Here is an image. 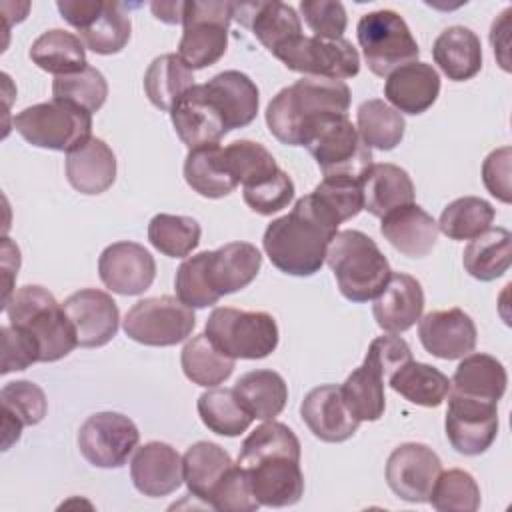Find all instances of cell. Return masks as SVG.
<instances>
[{
    "label": "cell",
    "instance_id": "cell-48",
    "mask_svg": "<svg viewBox=\"0 0 512 512\" xmlns=\"http://www.w3.org/2000/svg\"><path fill=\"white\" fill-rule=\"evenodd\" d=\"M222 162L236 184L250 186L280 170L274 156L258 142L234 140L222 148Z\"/></svg>",
    "mask_w": 512,
    "mask_h": 512
},
{
    "label": "cell",
    "instance_id": "cell-24",
    "mask_svg": "<svg viewBox=\"0 0 512 512\" xmlns=\"http://www.w3.org/2000/svg\"><path fill=\"white\" fill-rule=\"evenodd\" d=\"M422 310V284L406 272H392L372 304L376 324L388 334H400L412 328L422 318Z\"/></svg>",
    "mask_w": 512,
    "mask_h": 512
},
{
    "label": "cell",
    "instance_id": "cell-43",
    "mask_svg": "<svg viewBox=\"0 0 512 512\" xmlns=\"http://www.w3.org/2000/svg\"><path fill=\"white\" fill-rule=\"evenodd\" d=\"M202 424L220 436H240L252 424V416L238 402L234 388H210L198 396L196 402Z\"/></svg>",
    "mask_w": 512,
    "mask_h": 512
},
{
    "label": "cell",
    "instance_id": "cell-40",
    "mask_svg": "<svg viewBox=\"0 0 512 512\" xmlns=\"http://www.w3.org/2000/svg\"><path fill=\"white\" fill-rule=\"evenodd\" d=\"M194 86L192 70L182 62L178 54L156 56L144 74V92L148 100L160 108L168 110L174 102Z\"/></svg>",
    "mask_w": 512,
    "mask_h": 512
},
{
    "label": "cell",
    "instance_id": "cell-57",
    "mask_svg": "<svg viewBox=\"0 0 512 512\" xmlns=\"http://www.w3.org/2000/svg\"><path fill=\"white\" fill-rule=\"evenodd\" d=\"M102 6L104 2L100 0H58L56 2L60 16L78 32L84 30L100 14Z\"/></svg>",
    "mask_w": 512,
    "mask_h": 512
},
{
    "label": "cell",
    "instance_id": "cell-6",
    "mask_svg": "<svg viewBox=\"0 0 512 512\" xmlns=\"http://www.w3.org/2000/svg\"><path fill=\"white\" fill-rule=\"evenodd\" d=\"M408 360H412L410 346L396 334L378 336L370 342L362 364L340 386L346 406L360 422L382 418L386 408L384 380Z\"/></svg>",
    "mask_w": 512,
    "mask_h": 512
},
{
    "label": "cell",
    "instance_id": "cell-22",
    "mask_svg": "<svg viewBox=\"0 0 512 512\" xmlns=\"http://www.w3.org/2000/svg\"><path fill=\"white\" fill-rule=\"evenodd\" d=\"M250 488L260 506L284 508L296 504L304 494V474L300 460L288 456L262 458L244 468Z\"/></svg>",
    "mask_w": 512,
    "mask_h": 512
},
{
    "label": "cell",
    "instance_id": "cell-35",
    "mask_svg": "<svg viewBox=\"0 0 512 512\" xmlns=\"http://www.w3.org/2000/svg\"><path fill=\"white\" fill-rule=\"evenodd\" d=\"M234 394L254 420H274L286 406L288 386L274 370H250L236 380Z\"/></svg>",
    "mask_w": 512,
    "mask_h": 512
},
{
    "label": "cell",
    "instance_id": "cell-54",
    "mask_svg": "<svg viewBox=\"0 0 512 512\" xmlns=\"http://www.w3.org/2000/svg\"><path fill=\"white\" fill-rule=\"evenodd\" d=\"M300 12L316 38L338 40L342 38L348 18L342 2L334 0H302Z\"/></svg>",
    "mask_w": 512,
    "mask_h": 512
},
{
    "label": "cell",
    "instance_id": "cell-47",
    "mask_svg": "<svg viewBox=\"0 0 512 512\" xmlns=\"http://www.w3.org/2000/svg\"><path fill=\"white\" fill-rule=\"evenodd\" d=\"M272 456H288L300 460V440L286 424L264 420V424H260L244 438L238 454V466L246 468L262 458Z\"/></svg>",
    "mask_w": 512,
    "mask_h": 512
},
{
    "label": "cell",
    "instance_id": "cell-46",
    "mask_svg": "<svg viewBox=\"0 0 512 512\" xmlns=\"http://www.w3.org/2000/svg\"><path fill=\"white\" fill-rule=\"evenodd\" d=\"M132 32L130 16L124 12V6L118 2H104L100 14L78 32V38L84 46L96 54H116L120 52Z\"/></svg>",
    "mask_w": 512,
    "mask_h": 512
},
{
    "label": "cell",
    "instance_id": "cell-13",
    "mask_svg": "<svg viewBox=\"0 0 512 512\" xmlns=\"http://www.w3.org/2000/svg\"><path fill=\"white\" fill-rule=\"evenodd\" d=\"M272 56L288 70L314 78L346 80L360 72V54L346 38L322 40L300 34Z\"/></svg>",
    "mask_w": 512,
    "mask_h": 512
},
{
    "label": "cell",
    "instance_id": "cell-36",
    "mask_svg": "<svg viewBox=\"0 0 512 512\" xmlns=\"http://www.w3.org/2000/svg\"><path fill=\"white\" fill-rule=\"evenodd\" d=\"M30 60L56 78L76 74L88 66L84 42L76 34L60 28L48 30L32 42Z\"/></svg>",
    "mask_w": 512,
    "mask_h": 512
},
{
    "label": "cell",
    "instance_id": "cell-20",
    "mask_svg": "<svg viewBox=\"0 0 512 512\" xmlns=\"http://www.w3.org/2000/svg\"><path fill=\"white\" fill-rule=\"evenodd\" d=\"M476 324L462 308L434 310L420 318L418 338L424 350L442 360H456L476 346Z\"/></svg>",
    "mask_w": 512,
    "mask_h": 512
},
{
    "label": "cell",
    "instance_id": "cell-4",
    "mask_svg": "<svg viewBox=\"0 0 512 512\" xmlns=\"http://www.w3.org/2000/svg\"><path fill=\"white\" fill-rule=\"evenodd\" d=\"M326 264L334 272L342 296L350 302L374 300L392 270L378 244L360 230H340L326 250Z\"/></svg>",
    "mask_w": 512,
    "mask_h": 512
},
{
    "label": "cell",
    "instance_id": "cell-11",
    "mask_svg": "<svg viewBox=\"0 0 512 512\" xmlns=\"http://www.w3.org/2000/svg\"><path fill=\"white\" fill-rule=\"evenodd\" d=\"M324 178L362 180L374 164L372 150L360 138L348 116L324 122L304 144Z\"/></svg>",
    "mask_w": 512,
    "mask_h": 512
},
{
    "label": "cell",
    "instance_id": "cell-3",
    "mask_svg": "<svg viewBox=\"0 0 512 512\" xmlns=\"http://www.w3.org/2000/svg\"><path fill=\"white\" fill-rule=\"evenodd\" d=\"M262 254L250 242H228L184 258L176 270V296L190 308H206L246 288L260 272Z\"/></svg>",
    "mask_w": 512,
    "mask_h": 512
},
{
    "label": "cell",
    "instance_id": "cell-14",
    "mask_svg": "<svg viewBox=\"0 0 512 512\" xmlns=\"http://www.w3.org/2000/svg\"><path fill=\"white\" fill-rule=\"evenodd\" d=\"M80 454L96 468H120L138 446L136 424L120 412H96L78 430Z\"/></svg>",
    "mask_w": 512,
    "mask_h": 512
},
{
    "label": "cell",
    "instance_id": "cell-51",
    "mask_svg": "<svg viewBox=\"0 0 512 512\" xmlns=\"http://www.w3.org/2000/svg\"><path fill=\"white\" fill-rule=\"evenodd\" d=\"M312 196L342 224L364 210L362 180L352 178H324Z\"/></svg>",
    "mask_w": 512,
    "mask_h": 512
},
{
    "label": "cell",
    "instance_id": "cell-1",
    "mask_svg": "<svg viewBox=\"0 0 512 512\" xmlns=\"http://www.w3.org/2000/svg\"><path fill=\"white\" fill-rule=\"evenodd\" d=\"M340 222L310 194L296 200L294 208L272 220L262 236L270 262L290 276H312L326 262V250Z\"/></svg>",
    "mask_w": 512,
    "mask_h": 512
},
{
    "label": "cell",
    "instance_id": "cell-60",
    "mask_svg": "<svg viewBox=\"0 0 512 512\" xmlns=\"http://www.w3.org/2000/svg\"><path fill=\"white\" fill-rule=\"evenodd\" d=\"M184 6L186 2L176 0V2H152L150 10L152 14L166 24H182L184 20Z\"/></svg>",
    "mask_w": 512,
    "mask_h": 512
},
{
    "label": "cell",
    "instance_id": "cell-28",
    "mask_svg": "<svg viewBox=\"0 0 512 512\" xmlns=\"http://www.w3.org/2000/svg\"><path fill=\"white\" fill-rule=\"evenodd\" d=\"M438 222L418 204L394 208L382 216L380 234L394 250L408 258H424L438 240Z\"/></svg>",
    "mask_w": 512,
    "mask_h": 512
},
{
    "label": "cell",
    "instance_id": "cell-50",
    "mask_svg": "<svg viewBox=\"0 0 512 512\" xmlns=\"http://www.w3.org/2000/svg\"><path fill=\"white\" fill-rule=\"evenodd\" d=\"M108 96V82L104 74L94 68L86 66L84 70L68 76H58L52 82V98L72 102L84 110L98 112Z\"/></svg>",
    "mask_w": 512,
    "mask_h": 512
},
{
    "label": "cell",
    "instance_id": "cell-49",
    "mask_svg": "<svg viewBox=\"0 0 512 512\" xmlns=\"http://www.w3.org/2000/svg\"><path fill=\"white\" fill-rule=\"evenodd\" d=\"M428 502L438 512H476L480 508V488L470 472L444 470L438 474Z\"/></svg>",
    "mask_w": 512,
    "mask_h": 512
},
{
    "label": "cell",
    "instance_id": "cell-39",
    "mask_svg": "<svg viewBox=\"0 0 512 512\" xmlns=\"http://www.w3.org/2000/svg\"><path fill=\"white\" fill-rule=\"evenodd\" d=\"M184 180L204 198H224L238 186L222 162L220 144L188 150L184 160Z\"/></svg>",
    "mask_w": 512,
    "mask_h": 512
},
{
    "label": "cell",
    "instance_id": "cell-42",
    "mask_svg": "<svg viewBox=\"0 0 512 512\" xmlns=\"http://www.w3.org/2000/svg\"><path fill=\"white\" fill-rule=\"evenodd\" d=\"M356 130L368 148L392 150L406 130L404 116L380 98L364 100L356 110Z\"/></svg>",
    "mask_w": 512,
    "mask_h": 512
},
{
    "label": "cell",
    "instance_id": "cell-37",
    "mask_svg": "<svg viewBox=\"0 0 512 512\" xmlns=\"http://www.w3.org/2000/svg\"><path fill=\"white\" fill-rule=\"evenodd\" d=\"M512 234L508 228L496 226L488 228L480 236L472 238L462 254L464 270L482 282H490L500 278L512 262L510 252Z\"/></svg>",
    "mask_w": 512,
    "mask_h": 512
},
{
    "label": "cell",
    "instance_id": "cell-41",
    "mask_svg": "<svg viewBox=\"0 0 512 512\" xmlns=\"http://www.w3.org/2000/svg\"><path fill=\"white\" fill-rule=\"evenodd\" d=\"M180 364L184 376L198 386L214 388L230 378L234 372V358L222 354L208 338L206 334L192 336L182 352H180Z\"/></svg>",
    "mask_w": 512,
    "mask_h": 512
},
{
    "label": "cell",
    "instance_id": "cell-44",
    "mask_svg": "<svg viewBox=\"0 0 512 512\" xmlns=\"http://www.w3.org/2000/svg\"><path fill=\"white\" fill-rule=\"evenodd\" d=\"M494 214L492 204L484 198L462 196L442 210L438 230L450 240H472L492 226Z\"/></svg>",
    "mask_w": 512,
    "mask_h": 512
},
{
    "label": "cell",
    "instance_id": "cell-23",
    "mask_svg": "<svg viewBox=\"0 0 512 512\" xmlns=\"http://www.w3.org/2000/svg\"><path fill=\"white\" fill-rule=\"evenodd\" d=\"M202 92L222 116L228 132L248 126L258 114V86L240 70H224L212 76L202 84Z\"/></svg>",
    "mask_w": 512,
    "mask_h": 512
},
{
    "label": "cell",
    "instance_id": "cell-30",
    "mask_svg": "<svg viewBox=\"0 0 512 512\" xmlns=\"http://www.w3.org/2000/svg\"><path fill=\"white\" fill-rule=\"evenodd\" d=\"M2 450L20 440L24 426H36L48 412L44 390L30 380H14L2 386Z\"/></svg>",
    "mask_w": 512,
    "mask_h": 512
},
{
    "label": "cell",
    "instance_id": "cell-33",
    "mask_svg": "<svg viewBox=\"0 0 512 512\" xmlns=\"http://www.w3.org/2000/svg\"><path fill=\"white\" fill-rule=\"evenodd\" d=\"M432 58L448 80H470L482 68L480 38L466 26H450L434 40Z\"/></svg>",
    "mask_w": 512,
    "mask_h": 512
},
{
    "label": "cell",
    "instance_id": "cell-18",
    "mask_svg": "<svg viewBox=\"0 0 512 512\" xmlns=\"http://www.w3.org/2000/svg\"><path fill=\"white\" fill-rule=\"evenodd\" d=\"M62 306L76 330L78 346L100 348L116 336L120 312L108 292L98 288H82L70 294Z\"/></svg>",
    "mask_w": 512,
    "mask_h": 512
},
{
    "label": "cell",
    "instance_id": "cell-59",
    "mask_svg": "<svg viewBox=\"0 0 512 512\" xmlns=\"http://www.w3.org/2000/svg\"><path fill=\"white\" fill-rule=\"evenodd\" d=\"M18 266H20V250H18V246H14V242L10 238H4V242H2V272H4L2 306L8 302V298L14 292L12 278H14V274H18Z\"/></svg>",
    "mask_w": 512,
    "mask_h": 512
},
{
    "label": "cell",
    "instance_id": "cell-32",
    "mask_svg": "<svg viewBox=\"0 0 512 512\" xmlns=\"http://www.w3.org/2000/svg\"><path fill=\"white\" fill-rule=\"evenodd\" d=\"M414 184L408 172L396 164H372L362 178L364 210L382 218L394 208L414 202Z\"/></svg>",
    "mask_w": 512,
    "mask_h": 512
},
{
    "label": "cell",
    "instance_id": "cell-12",
    "mask_svg": "<svg viewBox=\"0 0 512 512\" xmlns=\"http://www.w3.org/2000/svg\"><path fill=\"white\" fill-rule=\"evenodd\" d=\"M196 326V316L178 296L138 300L124 316V332L144 346H174L184 342Z\"/></svg>",
    "mask_w": 512,
    "mask_h": 512
},
{
    "label": "cell",
    "instance_id": "cell-17",
    "mask_svg": "<svg viewBox=\"0 0 512 512\" xmlns=\"http://www.w3.org/2000/svg\"><path fill=\"white\" fill-rule=\"evenodd\" d=\"M102 284L122 296H138L156 278L154 256L138 242L122 240L106 246L98 258Z\"/></svg>",
    "mask_w": 512,
    "mask_h": 512
},
{
    "label": "cell",
    "instance_id": "cell-52",
    "mask_svg": "<svg viewBox=\"0 0 512 512\" xmlns=\"http://www.w3.org/2000/svg\"><path fill=\"white\" fill-rule=\"evenodd\" d=\"M242 198L252 212L262 214V216H272V214L284 210L292 202L294 182L280 168L276 174H272L256 184L244 186Z\"/></svg>",
    "mask_w": 512,
    "mask_h": 512
},
{
    "label": "cell",
    "instance_id": "cell-7",
    "mask_svg": "<svg viewBox=\"0 0 512 512\" xmlns=\"http://www.w3.org/2000/svg\"><path fill=\"white\" fill-rule=\"evenodd\" d=\"M14 128L36 148L68 154L92 138V114L72 102L52 98L18 112Z\"/></svg>",
    "mask_w": 512,
    "mask_h": 512
},
{
    "label": "cell",
    "instance_id": "cell-10",
    "mask_svg": "<svg viewBox=\"0 0 512 512\" xmlns=\"http://www.w3.org/2000/svg\"><path fill=\"white\" fill-rule=\"evenodd\" d=\"M358 44L372 74L388 76L392 70L414 62L420 54L406 20L394 10L364 14L356 26Z\"/></svg>",
    "mask_w": 512,
    "mask_h": 512
},
{
    "label": "cell",
    "instance_id": "cell-45",
    "mask_svg": "<svg viewBox=\"0 0 512 512\" xmlns=\"http://www.w3.org/2000/svg\"><path fill=\"white\" fill-rule=\"evenodd\" d=\"M202 228L198 220L182 214H156L148 222L150 244L170 258H188L200 244Z\"/></svg>",
    "mask_w": 512,
    "mask_h": 512
},
{
    "label": "cell",
    "instance_id": "cell-31",
    "mask_svg": "<svg viewBox=\"0 0 512 512\" xmlns=\"http://www.w3.org/2000/svg\"><path fill=\"white\" fill-rule=\"evenodd\" d=\"M506 384L508 374L504 364L490 354L474 352L462 356L450 380V392L476 400L498 402L506 392Z\"/></svg>",
    "mask_w": 512,
    "mask_h": 512
},
{
    "label": "cell",
    "instance_id": "cell-19",
    "mask_svg": "<svg viewBox=\"0 0 512 512\" xmlns=\"http://www.w3.org/2000/svg\"><path fill=\"white\" fill-rule=\"evenodd\" d=\"M300 416L316 438L332 444L352 438L360 426V420L344 402L342 388L336 384L312 388L300 404Z\"/></svg>",
    "mask_w": 512,
    "mask_h": 512
},
{
    "label": "cell",
    "instance_id": "cell-58",
    "mask_svg": "<svg viewBox=\"0 0 512 512\" xmlns=\"http://www.w3.org/2000/svg\"><path fill=\"white\" fill-rule=\"evenodd\" d=\"M510 14L512 10L506 8L494 22L490 28V42L494 48V54L498 56L500 66L508 72L510 64H508V46H510Z\"/></svg>",
    "mask_w": 512,
    "mask_h": 512
},
{
    "label": "cell",
    "instance_id": "cell-34",
    "mask_svg": "<svg viewBox=\"0 0 512 512\" xmlns=\"http://www.w3.org/2000/svg\"><path fill=\"white\" fill-rule=\"evenodd\" d=\"M232 466L234 462L222 446L206 440L192 444L182 456L184 482L188 492L210 506L214 490Z\"/></svg>",
    "mask_w": 512,
    "mask_h": 512
},
{
    "label": "cell",
    "instance_id": "cell-53",
    "mask_svg": "<svg viewBox=\"0 0 512 512\" xmlns=\"http://www.w3.org/2000/svg\"><path fill=\"white\" fill-rule=\"evenodd\" d=\"M210 508L220 512H254L260 508L258 500L252 494L248 474L242 466L234 464L224 480L212 494Z\"/></svg>",
    "mask_w": 512,
    "mask_h": 512
},
{
    "label": "cell",
    "instance_id": "cell-9",
    "mask_svg": "<svg viewBox=\"0 0 512 512\" xmlns=\"http://www.w3.org/2000/svg\"><path fill=\"white\" fill-rule=\"evenodd\" d=\"M234 18V2L190 0L184 6V32L178 56L190 70L216 64L228 48V26Z\"/></svg>",
    "mask_w": 512,
    "mask_h": 512
},
{
    "label": "cell",
    "instance_id": "cell-2",
    "mask_svg": "<svg viewBox=\"0 0 512 512\" xmlns=\"http://www.w3.org/2000/svg\"><path fill=\"white\" fill-rule=\"evenodd\" d=\"M350 88L344 80L304 76L282 88L266 106L270 134L288 146H304L328 120L348 116Z\"/></svg>",
    "mask_w": 512,
    "mask_h": 512
},
{
    "label": "cell",
    "instance_id": "cell-8",
    "mask_svg": "<svg viewBox=\"0 0 512 512\" xmlns=\"http://www.w3.org/2000/svg\"><path fill=\"white\" fill-rule=\"evenodd\" d=\"M204 334L222 354L234 360H260L270 356L278 346V324L274 316L258 310L214 308L206 320Z\"/></svg>",
    "mask_w": 512,
    "mask_h": 512
},
{
    "label": "cell",
    "instance_id": "cell-26",
    "mask_svg": "<svg viewBox=\"0 0 512 512\" xmlns=\"http://www.w3.org/2000/svg\"><path fill=\"white\" fill-rule=\"evenodd\" d=\"M234 18L252 30L256 40L270 52H278L302 34L296 10L284 2H246L234 4Z\"/></svg>",
    "mask_w": 512,
    "mask_h": 512
},
{
    "label": "cell",
    "instance_id": "cell-38",
    "mask_svg": "<svg viewBox=\"0 0 512 512\" xmlns=\"http://www.w3.org/2000/svg\"><path fill=\"white\" fill-rule=\"evenodd\" d=\"M388 384L412 404L426 408L440 406L450 392V380L444 372L416 360H408L396 372H392Z\"/></svg>",
    "mask_w": 512,
    "mask_h": 512
},
{
    "label": "cell",
    "instance_id": "cell-56",
    "mask_svg": "<svg viewBox=\"0 0 512 512\" xmlns=\"http://www.w3.org/2000/svg\"><path fill=\"white\" fill-rule=\"evenodd\" d=\"M510 160L512 150L510 146H502L498 150H492L484 164H482V182L486 190L498 198L504 204H510Z\"/></svg>",
    "mask_w": 512,
    "mask_h": 512
},
{
    "label": "cell",
    "instance_id": "cell-55",
    "mask_svg": "<svg viewBox=\"0 0 512 512\" xmlns=\"http://www.w3.org/2000/svg\"><path fill=\"white\" fill-rule=\"evenodd\" d=\"M2 334V374L26 370L34 362H40V344L38 340L24 328L6 324L0 328Z\"/></svg>",
    "mask_w": 512,
    "mask_h": 512
},
{
    "label": "cell",
    "instance_id": "cell-15",
    "mask_svg": "<svg viewBox=\"0 0 512 512\" xmlns=\"http://www.w3.org/2000/svg\"><path fill=\"white\" fill-rule=\"evenodd\" d=\"M446 438L450 446L464 456L484 454L498 434L496 402L476 400L460 394H448Z\"/></svg>",
    "mask_w": 512,
    "mask_h": 512
},
{
    "label": "cell",
    "instance_id": "cell-29",
    "mask_svg": "<svg viewBox=\"0 0 512 512\" xmlns=\"http://www.w3.org/2000/svg\"><path fill=\"white\" fill-rule=\"evenodd\" d=\"M66 178L80 194H102L116 180V154L102 138L92 136L66 154Z\"/></svg>",
    "mask_w": 512,
    "mask_h": 512
},
{
    "label": "cell",
    "instance_id": "cell-16",
    "mask_svg": "<svg viewBox=\"0 0 512 512\" xmlns=\"http://www.w3.org/2000/svg\"><path fill=\"white\" fill-rule=\"evenodd\" d=\"M442 472L438 454L420 442H404L386 460V482L406 502H428L432 486Z\"/></svg>",
    "mask_w": 512,
    "mask_h": 512
},
{
    "label": "cell",
    "instance_id": "cell-5",
    "mask_svg": "<svg viewBox=\"0 0 512 512\" xmlns=\"http://www.w3.org/2000/svg\"><path fill=\"white\" fill-rule=\"evenodd\" d=\"M8 324L28 330L40 344V362H56L68 356L76 346V330L64 312V306L38 284H26L12 292L2 306Z\"/></svg>",
    "mask_w": 512,
    "mask_h": 512
},
{
    "label": "cell",
    "instance_id": "cell-27",
    "mask_svg": "<svg viewBox=\"0 0 512 512\" xmlns=\"http://www.w3.org/2000/svg\"><path fill=\"white\" fill-rule=\"evenodd\" d=\"M440 94V76L432 64L408 62L386 76L384 96L400 114H422Z\"/></svg>",
    "mask_w": 512,
    "mask_h": 512
},
{
    "label": "cell",
    "instance_id": "cell-25",
    "mask_svg": "<svg viewBox=\"0 0 512 512\" xmlns=\"http://www.w3.org/2000/svg\"><path fill=\"white\" fill-rule=\"evenodd\" d=\"M170 120L188 150L218 144L228 132L222 116L202 92V84H194L174 102L170 108Z\"/></svg>",
    "mask_w": 512,
    "mask_h": 512
},
{
    "label": "cell",
    "instance_id": "cell-21",
    "mask_svg": "<svg viewBox=\"0 0 512 512\" xmlns=\"http://www.w3.org/2000/svg\"><path fill=\"white\" fill-rule=\"evenodd\" d=\"M130 478L134 488L148 498L168 496L184 482L182 456L166 442H146L130 460Z\"/></svg>",
    "mask_w": 512,
    "mask_h": 512
}]
</instances>
